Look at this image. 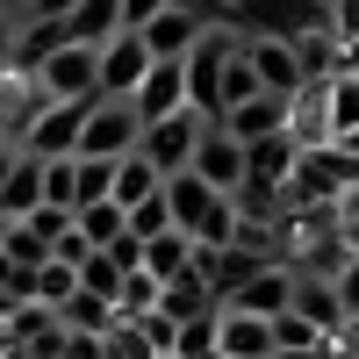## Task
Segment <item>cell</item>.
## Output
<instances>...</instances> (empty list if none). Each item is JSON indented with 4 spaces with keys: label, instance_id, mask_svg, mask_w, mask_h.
Returning a JSON list of instances; mask_svg holds the SVG:
<instances>
[{
    "label": "cell",
    "instance_id": "cell-20",
    "mask_svg": "<svg viewBox=\"0 0 359 359\" xmlns=\"http://www.w3.org/2000/svg\"><path fill=\"white\" fill-rule=\"evenodd\" d=\"M72 294H79V266H57V259H43L36 273H29V302H36V309H50V316L65 309Z\"/></svg>",
    "mask_w": 359,
    "mask_h": 359
},
{
    "label": "cell",
    "instance_id": "cell-31",
    "mask_svg": "<svg viewBox=\"0 0 359 359\" xmlns=\"http://www.w3.org/2000/svg\"><path fill=\"white\" fill-rule=\"evenodd\" d=\"M108 259H115V273H123V280H130V273H144V237H130V230H123V237L108 245Z\"/></svg>",
    "mask_w": 359,
    "mask_h": 359
},
{
    "label": "cell",
    "instance_id": "cell-39",
    "mask_svg": "<svg viewBox=\"0 0 359 359\" xmlns=\"http://www.w3.org/2000/svg\"><path fill=\"white\" fill-rule=\"evenodd\" d=\"M8 230H15V223H8V216H0V252H8Z\"/></svg>",
    "mask_w": 359,
    "mask_h": 359
},
{
    "label": "cell",
    "instance_id": "cell-25",
    "mask_svg": "<svg viewBox=\"0 0 359 359\" xmlns=\"http://www.w3.org/2000/svg\"><path fill=\"white\" fill-rule=\"evenodd\" d=\"M79 294H94V302H108V309H115V294H123V273H115V259H108V252H94V259L79 266Z\"/></svg>",
    "mask_w": 359,
    "mask_h": 359
},
{
    "label": "cell",
    "instance_id": "cell-29",
    "mask_svg": "<svg viewBox=\"0 0 359 359\" xmlns=\"http://www.w3.org/2000/svg\"><path fill=\"white\" fill-rule=\"evenodd\" d=\"M309 345H323V331H309V323L287 309V316L273 323V359H280V352H309Z\"/></svg>",
    "mask_w": 359,
    "mask_h": 359
},
{
    "label": "cell",
    "instance_id": "cell-24",
    "mask_svg": "<svg viewBox=\"0 0 359 359\" xmlns=\"http://www.w3.org/2000/svg\"><path fill=\"white\" fill-rule=\"evenodd\" d=\"M123 230H130V216H123L115 201H101V208H79V237H86L94 252H108V245H115Z\"/></svg>",
    "mask_w": 359,
    "mask_h": 359
},
{
    "label": "cell",
    "instance_id": "cell-17",
    "mask_svg": "<svg viewBox=\"0 0 359 359\" xmlns=\"http://www.w3.org/2000/svg\"><path fill=\"white\" fill-rule=\"evenodd\" d=\"M158 194H165V172L144 158V151H130L123 165H115V194H108V201L123 208V216H130V208H144V201H158Z\"/></svg>",
    "mask_w": 359,
    "mask_h": 359
},
{
    "label": "cell",
    "instance_id": "cell-26",
    "mask_svg": "<svg viewBox=\"0 0 359 359\" xmlns=\"http://www.w3.org/2000/svg\"><path fill=\"white\" fill-rule=\"evenodd\" d=\"M245 101H259V79H252V57L237 50L230 65H223V115H237Z\"/></svg>",
    "mask_w": 359,
    "mask_h": 359
},
{
    "label": "cell",
    "instance_id": "cell-4",
    "mask_svg": "<svg viewBox=\"0 0 359 359\" xmlns=\"http://www.w3.org/2000/svg\"><path fill=\"white\" fill-rule=\"evenodd\" d=\"M86 115H94V101H79V108H36V123H29L15 144H22V158H36V165H50V158H79V130H86Z\"/></svg>",
    "mask_w": 359,
    "mask_h": 359
},
{
    "label": "cell",
    "instance_id": "cell-13",
    "mask_svg": "<svg viewBox=\"0 0 359 359\" xmlns=\"http://www.w3.org/2000/svg\"><path fill=\"white\" fill-rule=\"evenodd\" d=\"M123 0H79V8L65 15V36L79 43V50H108L115 36H123Z\"/></svg>",
    "mask_w": 359,
    "mask_h": 359
},
{
    "label": "cell",
    "instance_id": "cell-41",
    "mask_svg": "<svg viewBox=\"0 0 359 359\" xmlns=\"http://www.w3.org/2000/svg\"><path fill=\"white\" fill-rule=\"evenodd\" d=\"M0 144H15V137H8V130H0Z\"/></svg>",
    "mask_w": 359,
    "mask_h": 359
},
{
    "label": "cell",
    "instance_id": "cell-16",
    "mask_svg": "<svg viewBox=\"0 0 359 359\" xmlns=\"http://www.w3.org/2000/svg\"><path fill=\"white\" fill-rule=\"evenodd\" d=\"M216 352H223V359H273V323L223 309V316H216Z\"/></svg>",
    "mask_w": 359,
    "mask_h": 359
},
{
    "label": "cell",
    "instance_id": "cell-35",
    "mask_svg": "<svg viewBox=\"0 0 359 359\" xmlns=\"http://www.w3.org/2000/svg\"><path fill=\"white\" fill-rule=\"evenodd\" d=\"M65 359H101V338H65Z\"/></svg>",
    "mask_w": 359,
    "mask_h": 359
},
{
    "label": "cell",
    "instance_id": "cell-18",
    "mask_svg": "<svg viewBox=\"0 0 359 359\" xmlns=\"http://www.w3.org/2000/svg\"><path fill=\"white\" fill-rule=\"evenodd\" d=\"M36 208H43V165L22 158V165L8 172V187H0V216H8V223H29Z\"/></svg>",
    "mask_w": 359,
    "mask_h": 359
},
{
    "label": "cell",
    "instance_id": "cell-37",
    "mask_svg": "<svg viewBox=\"0 0 359 359\" xmlns=\"http://www.w3.org/2000/svg\"><path fill=\"white\" fill-rule=\"evenodd\" d=\"M29 8H36V0H0V15H15V22H22Z\"/></svg>",
    "mask_w": 359,
    "mask_h": 359
},
{
    "label": "cell",
    "instance_id": "cell-12",
    "mask_svg": "<svg viewBox=\"0 0 359 359\" xmlns=\"http://www.w3.org/2000/svg\"><path fill=\"white\" fill-rule=\"evenodd\" d=\"M137 123H172V115H187V65H151V79L137 86Z\"/></svg>",
    "mask_w": 359,
    "mask_h": 359
},
{
    "label": "cell",
    "instance_id": "cell-11",
    "mask_svg": "<svg viewBox=\"0 0 359 359\" xmlns=\"http://www.w3.org/2000/svg\"><path fill=\"white\" fill-rule=\"evenodd\" d=\"M223 130L245 144H266V137H294V101H280V94H259V101H245L237 115H223Z\"/></svg>",
    "mask_w": 359,
    "mask_h": 359
},
{
    "label": "cell",
    "instance_id": "cell-6",
    "mask_svg": "<svg viewBox=\"0 0 359 359\" xmlns=\"http://www.w3.org/2000/svg\"><path fill=\"white\" fill-rule=\"evenodd\" d=\"M201 130H208V123L187 108V115H172V123H151L137 151H144V158H151V165L172 180V172H187V165H194V151H201Z\"/></svg>",
    "mask_w": 359,
    "mask_h": 359
},
{
    "label": "cell",
    "instance_id": "cell-14",
    "mask_svg": "<svg viewBox=\"0 0 359 359\" xmlns=\"http://www.w3.org/2000/svg\"><path fill=\"white\" fill-rule=\"evenodd\" d=\"M230 309H237V316H259V323H280V316L294 309V273H287V266H266Z\"/></svg>",
    "mask_w": 359,
    "mask_h": 359
},
{
    "label": "cell",
    "instance_id": "cell-22",
    "mask_svg": "<svg viewBox=\"0 0 359 359\" xmlns=\"http://www.w3.org/2000/svg\"><path fill=\"white\" fill-rule=\"evenodd\" d=\"M345 137H359V65H345L331 79V144H345Z\"/></svg>",
    "mask_w": 359,
    "mask_h": 359
},
{
    "label": "cell",
    "instance_id": "cell-42",
    "mask_svg": "<svg viewBox=\"0 0 359 359\" xmlns=\"http://www.w3.org/2000/svg\"><path fill=\"white\" fill-rule=\"evenodd\" d=\"M165 359H172V352H165Z\"/></svg>",
    "mask_w": 359,
    "mask_h": 359
},
{
    "label": "cell",
    "instance_id": "cell-30",
    "mask_svg": "<svg viewBox=\"0 0 359 359\" xmlns=\"http://www.w3.org/2000/svg\"><path fill=\"white\" fill-rule=\"evenodd\" d=\"M331 287H338V302H345V323H352V316H359V252H352V259L338 266V273H331Z\"/></svg>",
    "mask_w": 359,
    "mask_h": 359
},
{
    "label": "cell",
    "instance_id": "cell-33",
    "mask_svg": "<svg viewBox=\"0 0 359 359\" xmlns=\"http://www.w3.org/2000/svg\"><path fill=\"white\" fill-rule=\"evenodd\" d=\"M158 15H165V0H123V22L130 29H151Z\"/></svg>",
    "mask_w": 359,
    "mask_h": 359
},
{
    "label": "cell",
    "instance_id": "cell-10",
    "mask_svg": "<svg viewBox=\"0 0 359 359\" xmlns=\"http://www.w3.org/2000/svg\"><path fill=\"white\" fill-rule=\"evenodd\" d=\"M245 57H252V79H259V94H280V101H294V94H302V65H294V43L245 36Z\"/></svg>",
    "mask_w": 359,
    "mask_h": 359
},
{
    "label": "cell",
    "instance_id": "cell-15",
    "mask_svg": "<svg viewBox=\"0 0 359 359\" xmlns=\"http://www.w3.org/2000/svg\"><path fill=\"white\" fill-rule=\"evenodd\" d=\"M294 316H302L309 331H323V338H345V302H338V287H331V280L294 273Z\"/></svg>",
    "mask_w": 359,
    "mask_h": 359
},
{
    "label": "cell",
    "instance_id": "cell-34",
    "mask_svg": "<svg viewBox=\"0 0 359 359\" xmlns=\"http://www.w3.org/2000/svg\"><path fill=\"white\" fill-rule=\"evenodd\" d=\"M15 36H22V22L0 15V72H8V57H15Z\"/></svg>",
    "mask_w": 359,
    "mask_h": 359
},
{
    "label": "cell",
    "instance_id": "cell-5",
    "mask_svg": "<svg viewBox=\"0 0 359 359\" xmlns=\"http://www.w3.org/2000/svg\"><path fill=\"white\" fill-rule=\"evenodd\" d=\"M151 65H158V57L144 50V36L123 29V36L101 50V101H137V86L151 79Z\"/></svg>",
    "mask_w": 359,
    "mask_h": 359
},
{
    "label": "cell",
    "instance_id": "cell-32",
    "mask_svg": "<svg viewBox=\"0 0 359 359\" xmlns=\"http://www.w3.org/2000/svg\"><path fill=\"white\" fill-rule=\"evenodd\" d=\"M29 230H36L43 245H57V237L72 230V208H36V216H29Z\"/></svg>",
    "mask_w": 359,
    "mask_h": 359
},
{
    "label": "cell",
    "instance_id": "cell-9",
    "mask_svg": "<svg viewBox=\"0 0 359 359\" xmlns=\"http://www.w3.org/2000/svg\"><path fill=\"white\" fill-rule=\"evenodd\" d=\"M223 201H230V194H216L201 172H172V180H165V208H172V230H180V237H201L208 216H216Z\"/></svg>",
    "mask_w": 359,
    "mask_h": 359
},
{
    "label": "cell",
    "instance_id": "cell-7",
    "mask_svg": "<svg viewBox=\"0 0 359 359\" xmlns=\"http://www.w3.org/2000/svg\"><path fill=\"white\" fill-rule=\"evenodd\" d=\"M187 172H201L216 194H230V201H237V194H245V144H237L223 123H208V130H201V151H194V165H187Z\"/></svg>",
    "mask_w": 359,
    "mask_h": 359
},
{
    "label": "cell",
    "instance_id": "cell-2",
    "mask_svg": "<svg viewBox=\"0 0 359 359\" xmlns=\"http://www.w3.org/2000/svg\"><path fill=\"white\" fill-rule=\"evenodd\" d=\"M36 94H43L50 108L101 101V50H79V43H65L57 57H43V65H36Z\"/></svg>",
    "mask_w": 359,
    "mask_h": 359
},
{
    "label": "cell",
    "instance_id": "cell-27",
    "mask_svg": "<svg viewBox=\"0 0 359 359\" xmlns=\"http://www.w3.org/2000/svg\"><path fill=\"white\" fill-rule=\"evenodd\" d=\"M101 359H158V352H151V338H144L137 323H115V331L101 338Z\"/></svg>",
    "mask_w": 359,
    "mask_h": 359
},
{
    "label": "cell",
    "instance_id": "cell-1",
    "mask_svg": "<svg viewBox=\"0 0 359 359\" xmlns=\"http://www.w3.org/2000/svg\"><path fill=\"white\" fill-rule=\"evenodd\" d=\"M230 29H237V36L294 43V36H309V29H331V0H237Z\"/></svg>",
    "mask_w": 359,
    "mask_h": 359
},
{
    "label": "cell",
    "instance_id": "cell-36",
    "mask_svg": "<svg viewBox=\"0 0 359 359\" xmlns=\"http://www.w3.org/2000/svg\"><path fill=\"white\" fill-rule=\"evenodd\" d=\"M22 165V144H0V187H8V172Z\"/></svg>",
    "mask_w": 359,
    "mask_h": 359
},
{
    "label": "cell",
    "instance_id": "cell-23",
    "mask_svg": "<svg viewBox=\"0 0 359 359\" xmlns=\"http://www.w3.org/2000/svg\"><path fill=\"white\" fill-rule=\"evenodd\" d=\"M43 208H72L79 216V158H50L43 165Z\"/></svg>",
    "mask_w": 359,
    "mask_h": 359
},
{
    "label": "cell",
    "instance_id": "cell-40",
    "mask_svg": "<svg viewBox=\"0 0 359 359\" xmlns=\"http://www.w3.org/2000/svg\"><path fill=\"white\" fill-rule=\"evenodd\" d=\"M338 151H352V158H359V137H345V144H338Z\"/></svg>",
    "mask_w": 359,
    "mask_h": 359
},
{
    "label": "cell",
    "instance_id": "cell-28",
    "mask_svg": "<svg viewBox=\"0 0 359 359\" xmlns=\"http://www.w3.org/2000/svg\"><path fill=\"white\" fill-rule=\"evenodd\" d=\"M165 230H172V208H165V194H158V201H144V208H130V237H144V245H158Z\"/></svg>",
    "mask_w": 359,
    "mask_h": 359
},
{
    "label": "cell",
    "instance_id": "cell-19",
    "mask_svg": "<svg viewBox=\"0 0 359 359\" xmlns=\"http://www.w3.org/2000/svg\"><path fill=\"white\" fill-rule=\"evenodd\" d=\"M144 273H151L158 287H172L180 273H194V237H180V230H165L158 245H144Z\"/></svg>",
    "mask_w": 359,
    "mask_h": 359
},
{
    "label": "cell",
    "instance_id": "cell-8",
    "mask_svg": "<svg viewBox=\"0 0 359 359\" xmlns=\"http://www.w3.org/2000/svg\"><path fill=\"white\" fill-rule=\"evenodd\" d=\"M208 29H216V22H201V15H187V8H165L151 29H137V36H144V50H151L158 65H187Z\"/></svg>",
    "mask_w": 359,
    "mask_h": 359
},
{
    "label": "cell",
    "instance_id": "cell-38",
    "mask_svg": "<svg viewBox=\"0 0 359 359\" xmlns=\"http://www.w3.org/2000/svg\"><path fill=\"white\" fill-rule=\"evenodd\" d=\"M0 359H15V338H8V323H0Z\"/></svg>",
    "mask_w": 359,
    "mask_h": 359
},
{
    "label": "cell",
    "instance_id": "cell-3",
    "mask_svg": "<svg viewBox=\"0 0 359 359\" xmlns=\"http://www.w3.org/2000/svg\"><path fill=\"white\" fill-rule=\"evenodd\" d=\"M137 144H144L137 108H130V101H94V115H86V130H79V158H94V165H123Z\"/></svg>",
    "mask_w": 359,
    "mask_h": 359
},
{
    "label": "cell",
    "instance_id": "cell-21",
    "mask_svg": "<svg viewBox=\"0 0 359 359\" xmlns=\"http://www.w3.org/2000/svg\"><path fill=\"white\" fill-rule=\"evenodd\" d=\"M57 323H65V338H108L123 316H115L108 302H94V294H72V302L57 309Z\"/></svg>",
    "mask_w": 359,
    "mask_h": 359
}]
</instances>
